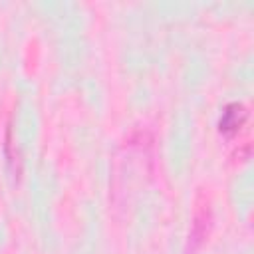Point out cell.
<instances>
[{
  "instance_id": "cell-1",
  "label": "cell",
  "mask_w": 254,
  "mask_h": 254,
  "mask_svg": "<svg viewBox=\"0 0 254 254\" xmlns=\"http://www.w3.org/2000/svg\"><path fill=\"white\" fill-rule=\"evenodd\" d=\"M246 119H248V111L242 103H228L218 119V131L224 137H232L244 127Z\"/></svg>"
},
{
  "instance_id": "cell-2",
  "label": "cell",
  "mask_w": 254,
  "mask_h": 254,
  "mask_svg": "<svg viewBox=\"0 0 254 254\" xmlns=\"http://www.w3.org/2000/svg\"><path fill=\"white\" fill-rule=\"evenodd\" d=\"M208 220H210V218H206V208H202V210L196 212L194 224H192V240H202V238L206 236Z\"/></svg>"
}]
</instances>
